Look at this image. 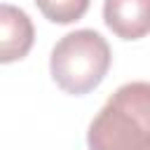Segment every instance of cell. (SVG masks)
Masks as SVG:
<instances>
[{"mask_svg":"<svg viewBox=\"0 0 150 150\" xmlns=\"http://www.w3.org/2000/svg\"><path fill=\"white\" fill-rule=\"evenodd\" d=\"M33 38H35V28L30 16L23 9L2 2L0 5V61L12 63L16 59H23L33 47Z\"/></svg>","mask_w":150,"mask_h":150,"instance_id":"3","label":"cell"},{"mask_svg":"<svg viewBox=\"0 0 150 150\" xmlns=\"http://www.w3.org/2000/svg\"><path fill=\"white\" fill-rule=\"evenodd\" d=\"M35 5L54 23H73L89 9V0H35Z\"/></svg>","mask_w":150,"mask_h":150,"instance_id":"5","label":"cell"},{"mask_svg":"<svg viewBox=\"0 0 150 150\" xmlns=\"http://www.w3.org/2000/svg\"><path fill=\"white\" fill-rule=\"evenodd\" d=\"M89 150H150V82H127L110 94L87 131Z\"/></svg>","mask_w":150,"mask_h":150,"instance_id":"1","label":"cell"},{"mask_svg":"<svg viewBox=\"0 0 150 150\" xmlns=\"http://www.w3.org/2000/svg\"><path fill=\"white\" fill-rule=\"evenodd\" d=\"M103 21L122 40L150 33V0H103Z\"/></svg>","mask_w":150,"mask_h":150,"instance_id":"4","label":"cell"},{"mask_svg":"<svg viewBox=\"0 0 150 150\" xmlns=\"http://www.w3.org/2000/svg\"><path fill=\"white\" fill-rule=\"evenodd\" d=\"M110 59L112 54L108 40L91 28H80L63 35L54 45L49 73L66 94L82 96L103 82Z\"/></svg>","mask_w":150,"mask_h":150,"instance_id":"2","label":"cell"}]
</instances>
